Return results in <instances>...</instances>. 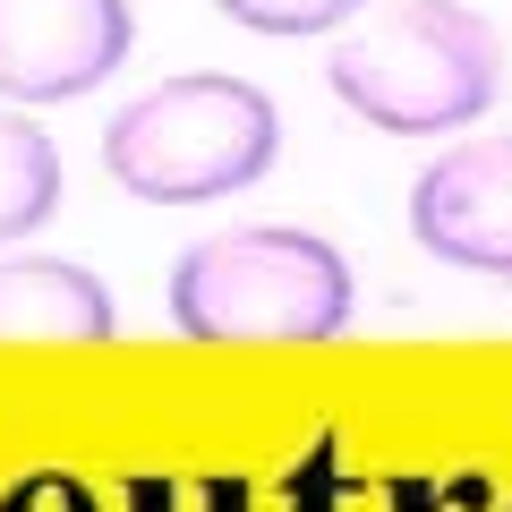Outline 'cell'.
Wrapping results in <instances>:
<instances>
[{"label":"cell","instance_id":"obj_6","mask_svg":"<svg viewBox=\"0 0 512 512\" xmlns=\"http://www.w3.org/2000/svg\"><path fill=\"white\" fill-rule=\"evenodd\" d=\"M120 308L69 256H0V342H111Z\"/></svg>","mask_w":512,"mask_h":512},{"label":"cell","instance_id":"obj_4","mask_svg":"<svg viewBox=\"0 0 512 512\" xmlns=\"http://www.w3.org/2000/svg\"><path fill=\"white\" fill-rule=\"evenodd\" d=\"M137 43L128 0H0V103H77Z\"/></svg>","mask_w":512,"mask_h":512},{"label":"cell","instance_id":"obj_1","mask_svg":"<svg viewBox=\"0 0 512 512\" xmlns=\"http://www.w3.org/2000/svg\"><path fill=\"white\" fill-rule=\"evenodd\" d=\"M282 154V111L265 86L248 77H163L146 86L137 103L111 111L103 128V171L111 188L146 205H205V197H231V188L265 180Z\"/></svg>","mask_w":512,"mask_h":512},{"label":"cell","instance_id":"obj_3","mask_svg":"<svg viewBox=\"0 0 512 512\" xmlns=\"http://www.w3.org/2000/svg\"><path fill=\"white\" fill-rule=\"evenodd\" d=\"M171 325L188 342H333L350 325V265L316 231H222L171 265Z\"/></svg>","mask_w":512,"mask_h":512},{"label":"cell","instance_id":"obj_5","mask_svg":"<svg viewBox=\"0 0 512 512\" xmlns=\"http://www.w3.org/2000/svg\"><path fill=\"white\" fill-rule=\"evenodd\" d=\"M410 239L461 274L512 282V137H470L436 154L410 188Z\"/></svg>","mask_w":512,"mask_h":512},{"label":"cell","instance_id":"obj_7","mask_svg":"<svg viewBox=\"0 0 512 512\" xmlns=\"http://www.w3.org/2000/svg\"><path fill=\"white\" fill-rule=\"evenodd\" d=\"M60 205V146L26 111H0V239L43 231Z\"/></svg>","mask_w":512,"mask_h":512},{"label":"cell","instance_id":"obj_2","mask_svg":"<svg viewBox=\"0 0 512 512\" xmlns=\"http://www.w3.org/2000/svg\"><path fill=\"white\" fill-rule=\"evenodd\" d=\"M325 77L350 120L384 137H444L495 103L504 52H495V26L461 0H402L376 26L333 43Z\"/></svg>","mask_w":512,"mask_h":512},{"label":"cell","instance_id":"obj_8","mask_svg":"<svg viewBox=\"0 0 512 512\" xmlns=\"http://www.w3.org/2000/svg\"><path fill=\"white\" fill-rule=\"evenodd\" d=\"M231 26H248V35H333V26H350L367 9V0H214Z\"/></svg>","mask_w":512,"mask_h":512}]
</instances>
